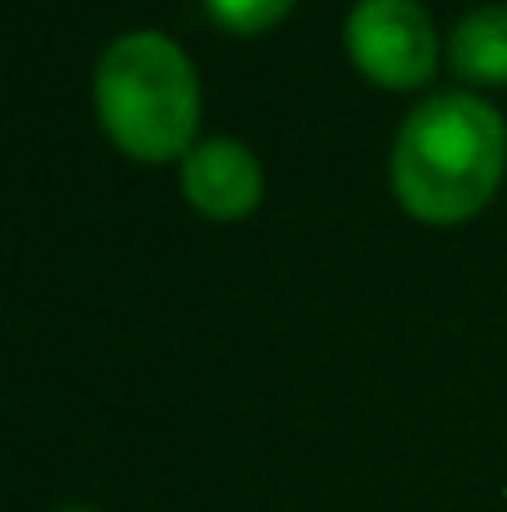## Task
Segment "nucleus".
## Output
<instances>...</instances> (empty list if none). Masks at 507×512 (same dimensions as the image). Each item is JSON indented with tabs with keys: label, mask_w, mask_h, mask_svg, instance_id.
I'll return each instance as SVG.
<instances>
[{
	"label": "nucleus",
	"mask_w": 507,
	"mask_h": 512,
	"mask_svg": "<svg viewBox=\"0 0 507 512\" xmlns=\"http://www.w3.org/2000/svg\"><path fill=\"white\" fill-rule=\"evenodd\" d=\"M55 512H95V508H55Z\"/></svg>",
	"instance_id": "7"
},
{
	"label": "nucleus",
	"mask_w": 507,
	"mask_h": 512,
	"mask_svg": "<svg viewBox=\"0 0 507 512\" xmlns=\"http://www.w3.org/2000/svg\"><path fill=\"white\" fill-rule=\"evenodd\" d=\"M95 105L105 135L135 160H169L194 150L199 75L160 30L115 35L95 65Z\"/></svg>",
	"instance_id": "2"
},
{
	"label": "nucleus",
	"mask_w": 507,
	"mask_h": 512,
	"mask_svg": "<svg viewBox=\"0 0 507 512\" xmlns=\"http://www.w3.org/2000/svg\"><path fill=\"white\" fill-rule=\"evenodd\" d=\"M184 199L209 214V219H244L259 194H264V170L254 160L249 145L239 140H199L189 155H184Z\"/></svg>",
	"instance_id": "4"
},
{
	"label": "nucleus",
	"mask_w": 507,
	"mask_h": 512,
	"mask_svg": "<svg viewBox=\"0 0 507 512\" xmlns=\"http://www.w3.org/2000/svg\"><path fill=\"white\" fill-rule=\"evenodd\" d=\"M448 60L463 80L478 85H503L507 80V5H473L453 35H448Z\"/></svg>",
	"instance_id": "5"
},
{
	"label": "nucleus",
	"mask_w": 507,
	"mask_h": 512,
	"mask_svg": "<svg viewBox=\"0 0 507 512\" xmlns=\"http://www.w3.org/2000/svg\"><path fill=\"white\" fill-rule=\"evenodd\" d=\"M204 5H209V15H214L224 30L254 35V30H269L274 20H284L294 0H204Z\"/></svg>",
	"instance_id": "6"
},
{
	"label": "nucleus",
	"mask_w": 507,
	"mask_h": 512,
	"mask_svg": "<svg viewBox=\"0 0 507 512\" xmlns=\"http://www.w3.org/2000/svg\"><path fill=\"white\" fill-rule=\"evenodd\" d=\"M507 125L498 105L468 90L428 95L393 140V194L428 224L468 219L503 179Z\"/></svg>",
	"instance_id": "1"
},
{
	"label": "nucleus",
	"mask_w": 507,
	"mask_h": 512,
	"mask_svg": "<svg viewBox=\"0 0 507 512\" xmlns=\"http://www.w3.org/2000/svg\"><path fill=\"white\" fill-rule=\"evenodd\" d=\"M343 45L368 80L393 90L423 85L438 65V30L418 0H353Z\"/></svg>",
	"instance_id": "3"
}]
</instances>
